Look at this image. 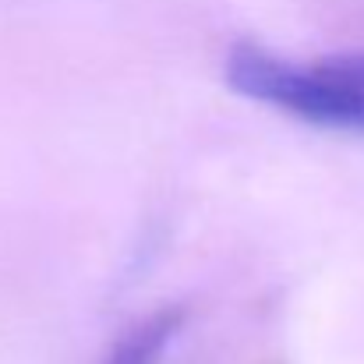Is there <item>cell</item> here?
<instances>
[{
  "mask_svg": "<svg viewBox=\"0 0 364 364\" xmlns=\"http://www.w3.org/2000/svg\"><path fill=\"white\" fill-rule=\"evenodd\" d=\"M227 82L234 92L311 127L364 138V53L290 60L241 43L227 60Z\"/></svg>",
  "mask_w": 364,
  "mask_h": 364,
  "instance_id": "6da1fadb",
  "label": "cell"
},
{
  "mask_svg": "<svg viewBox=\"0 0 364 364\" xmlns=\"http://www.w3.org/2000/svg\"><path fill=\"white\" fill-rule=\"evenodd\" d=\"M177 333H181V315L177 311L152 315L149 322L134 326L114 347V354L107 358V364H159L166 358L170 343L177 340Z\"/></svg>",
  "mask_w": 364,
  "mask_h": 364,
  "instance_id": "7a4b0ae2",
  "label": "cell"
}]
</instances>
